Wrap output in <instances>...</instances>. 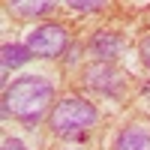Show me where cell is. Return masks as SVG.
I'll return each instance as SVG.
<instances>
[{
    "instance_id": "cell-1",
    "label": "cell",
    "mask_w": 150,
    "mask_h": 150,
    "mask_svg": "<svg viewBox=\"0 0 150 150\" xmlns=\"http://www.w3.org/2000/svg\"><path fill=\"white\" fill-rule=\"evenodd\" d=\"M51 99H54V87L39 75H27V78H18L6 87L3 114H12L24 123H36L51 105Z\"/></svg>"
},
{
    "instance_id": "cell-2",
    "label": "cell",
    "mask_w": 150,
    "mask_h": 150,
    "mask_svg": "<svg viewBox=\"0 0 150 150\" xmlns=\"http://www.w3.org/2000/svg\"><path fill=\"white\" fill-rule=\"evenodd\" d=\"M93 123H96V108L84 99L69 96V99H60L51 108V129L60 135H81Z\"/></svg>"
},
{
    "instance_id": "cell-3",
    "label": "cell",
    "mask_w": 150,
    "mask_h": 150,
    "mask_svg": "<svg viewBox=\"0 0 150 150\" xmlns=\"http://www.w3.org/2000/svg\"><path fill=\"white\" fill-rule=\"evenodd\" d=\"M27 48L36 57H57L66 48V30L60 27V24H42V27L30 30Z\"/></svg>"
},
{
    "instance_id": "cell-4",
    "label": "cell",
    "mask_w": 150,
    "mask_h": 150,
    "mask_svg": "<svg viewBox=\"0 0 150 150\" xmlns=\"http://www.w3.org/2000/svg\"><path fill=\"white\" fill-rule=\"evenodd\" d=\"M90 48H93V54H96V57L108 60V57H117V54H120V48H123V39H120L117 33H111V30H99V33L93 36Z\"/></svg>"
},
{
    "instance_id": "cell-5",
    "label": "cell",
    "mask_w": 150,
    "mask_h": 150,
    "mask_svg": "<svg viewBox=\"0 0 150 150\" xmlns=\"http://www.w3.org/2000/svg\"><path fill=\"white\" fill-rule=\"evenodd\" d=\"M114 150H150V135L141 126H129L117 135Z\"/></svg>"
},
{
    "instance_id": "cell-6",
    "label": "cell",
    "mask_w": 150,
    "mask_h": 150,
    "mask_svg": "<svg viewBox=\"0 0 150 150\" xmlns=\"http://www.w3.org/2000/svg\"><path fill=\"white\" fill-rule=\"evenodd\" d=\"M9 6L15 9L18 15L33 18V15H45V12L54 6V0H9Z\"/></svg>"
},
{
    "instance_id": "cell-7",
    "label": "cell",
    "mask_w": 150,
    "mask_h": 150,
    "mask_svg": "<svg viewBox=\"0 0 150 150\" xmlns=\"http://www.w3.org/2000/svg\"><path fill=\"white\" fill-rule=\"evenodd\" d=\"M30 57H33V51L27 45H3V69L6 72L15 69V66H21V63H27Z\"/></svg>"
},
{
    "instance_id": "cell-8",
    "label": "cell",
    "mask_w": 150,
    "mask_h": 150,
    "mask_svg": "<svg viewBox=\"0 0 150 150\" xmlns=\"http://www.w3.org/2000/svg\"><path fill=\"white\" fill-rule=\"evenodd\" d=\"M66 3L72 6V9H81V12H93V9H99L105 3V0H66Z\"/></svg>"
},
{
    "instance_id": "cell-9",
    "label": "cell",
    "mask_w": 150,
    "mask_h": 150,
    "mask_svg": "<svg viewBox=\"0 0 150 150\" xmlns=\"http://www.w3.org/2000/svg\"><path fill=\"white\" fill-rule=\"evenodd\" d=\"M3 150H27V147H24L18 138H6V141H3Z\"/></svg>"
},
{
    "instance_id": "cell-10",
    "label": "cell",
    "mask_w": 150,
    "mask_h": 150,
    "mask_svg": "<svg viewBox=\"0 0 150 150\" xmlns=\"http://www.w3.org/2000/svg\"><path fill=\"white\" fill-rule=\"evenodd\" d=\"M141 54H144V63L150 66V36H147V39L141 42Z\"/></svg>"
}]
</instances>
